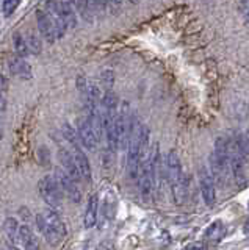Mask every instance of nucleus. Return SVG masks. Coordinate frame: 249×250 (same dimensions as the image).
<instances>
[{"mask_svg":"<svg viewBox=\"0 0 249 250\" xmlns=\"http://www.w3.org/2000/svg\"><path fill=\"white\" fill-rule=\"evenodd\" d=\"M57 178V182L61 188V191H63V194H66V197L74 202V203H80L82 200V192L79 189V186H77L75 182H72L71 178L68 177L66 172L61 169V167H57L55 169V175H53Z\"/></svg>","mask_w":249,"mask_h":250,"instance_id":"obj_4","label":"nucleus"},{"mask_svg":"<svg viewBox=\"0 0 249 250\" xmlns=\"http://www.w3.org/2000/svg\"><path fill=\"white\" fill-rule=\"evenodd\" d=\"M24 250H40V241H38L36 236H33L27 244L24 246Z\"/></svg>","mask_w":249,"mask_h":250,"instance_id":"obj_24","label":"nucleus"},{"mask_svg":"<svg viewBox=\"0 0 249 250\" xmlns=\"http://www.w3.org/2000/svg\"><path fill=\"white\" fill-rule=\"evenodd\" d=\"M229 153V167L233 175V180L238 186H243L246 182V164H245V150L241 148L238 139L230 146L227 144Z\"/></svg>","mask_w":249,"mask_h":250,"instance_id":"obj_2","label":"nucleus"},{"mask_svg":"<svg viewBox=\"0 0 249 250\" xmlns=\"http://www.w3.org/2000/svg\"><path fill=\"white\" fill-rule=\"evenodd\" d=\"M38 189H40L43 200L49 207H52V209L61 207V203H63V191H61L57 178L53 175H44L40 180V183H38Z\"/></svg>","mask_w":249,"mask_h":250,"instance_id":"obj_3","label":"nucleus"},{"mask_svg":"<svg viewBox=\"0 0 249 250\" xmlns=\"http://www.w3.org/2000/svg\"><path fill=\"white\" fill-rule=\"evenodd\" d=\"M77 131H79V136H80V141L85 148H88V150L94 152L97 146H99V139L96 136L94 130H92L91 124L88 122L87 117H80L79 121H77Z\"/></svg>","mask_w":249,"mask_h":250,"instance_id":"obj_7","label":"nucleus"},{"mask_svg":"<svg viewBox=\"0 0 249 250\" xmlns=\"http://www.w3.org/2000/svg\"><path fill=\"white\" fill-rule=\"evenodd\" d=\"M171 192H173V199L176 205H183L186 199H188V188H186L185 180L171 186Z\"/></svg>","mask_w":249,"mask_h":250,"instance_id":"obj_16","label":"nucleus"},{"mask_svg":"<svg viewBox=\"0 0 249 250\" xmlns=\"http://www.w3.org/2000/svg\"><path fill=\"white\" fill-rule=\"evenodd\" d=\"M96 250H116V247L112 241H104L96 247Z\"/></svg>","mask_w":249,"mask_h":250,"instance_id":"obj_25","label":"nucleus"},{"mask_svg":"<svg viewBox=\"0 0 249 250\" xmlns=\"http://www.w3.org/2000/svg\"><path fill=\"white\" fill-rule=\"evenodd\" d=\"M199 185H201V192H202V199H204L207 207H213L215 200H216V192H215V182L212 175H210V170L207 167H201L199 169Z\"/></svg>","mask_w":249,"mask_h":250,"instance_id":"obj_6","label":"nucleus"},{"mask_svg":"<svg viewBox=\"0 0 249 250\" xmlns=\"http://www.w3.org/2000/svg\"><path fill=\"white\" fill-rule=\"evenodd\" d=\"M97 209H99V197L97 194L90 195L87 213H85V229H92L97 222Z\"/></svg>","mask_w":249,"mask_h":250,"instance_id":"obj_14","label":"nucleus"},{"mask_svg":"<svg viewBox=\"0 0 249 250\" xmlns=\"http://www.w3.org/2000/svg\"><path fill=\"white\" fill-rule=\"evenodd\" d=\"M240 13H241V16H243V19L249 23V0L240 3Z\"/></svg>","mask_w":249,"mask_h":250,"instance_id":"obj_23","label":"nucleus"},{"mask_svg":"<svg viewBox=\"0 0 249 250\" xmlns=\"http://www.w3.org/2000/svg\"><path fill=\"white\" fill-rule=\"evenodd\" d=\"M226 236V225L223 221H215L212 222V225H208V229L205 230V239L208 242H212V244H218V242H221Z\"/></svg>","mask_w":249,"mask_h":250,"instance_id":"obj_15","label":"nucleus"},{"mask_svg":"<svg viewBox=\"0 0 249 250\" xmlns=\"http://www.w3.org/2000/svg\"><path fill=\"white\" fill-rule=\"evenodd\" d=\"M36 225L49 246H58L66 236V225L55 209H44L38 214Z\"/></svg>","mask_w":249,"mask_h":250,"instance_id":"obj_1","label":"nucleus"},{"mask_svg":"<svg viewBox=\"0 0 249 250\" xmlns=\"http://www.w3.org/2000/svg\"><path fill=\"white\" fill-rule=\"evenodd\" d=\"M5 88H6V80H5V77L0 74V91H5Z\"/></svg>","mask_w":249,"mask_h":250,"instance_id":"obj_27","label":"nucleus"},{"mask_svg":"<svg viewBox=\"0 0 249 250\" xmlns=\"http://www.w3.org/2000/svg\"><path fill=\"white\" fill-rule=\"evenodd\" d=\"M19 229H21V225H19V222L14 217L5 219V222H3V233H5L6 241L10 242L11 247H18V244H19V242H18V239H19Z\"/></svg>","mask_w":249,"mask_h":250,"instance_id":"obj_13","label":"nucleus"},{"mask_svg":"<svg viewBox=\"0 0 249 250\" xmlns=\"http://www.w3.org/2000/svg\"><path fill=\"white\" fill-rule=\"evenodd\" d=\"M102 82H104V86L107 91H112L110 88L113 86V72L112 70H105V72L102 74Z\"/></svg>","mask_w":249,"mask_h":250,"instance_id":"obj_21","label":"nucleus"},{"mask_svg":"<svg viewBox=\"0 0 249 250\" xmlns=\"http://www.w3.org/2000/svg\"><path fill=\"white\" fill-rule=\"evenodd\" d=\"M165 170H166V178L169 185L173 186L179 182H182L183 178V172H182V163L181 158L176 150H169L166 155V163H165Z\"/></svg>","mask_w":249,"mask_h":250,"instance_id":"obj_5","label":"nucleus"},{"mask_svg":"<svg viewBox=\"0 0 249 250\" xmlns=\"http://www.w3.org/2000/svg\"><path fill=\"white\" fill-rule=\"evenodd\" d=\"M58 158H60V161H61V169H63L66 174H68V177L72 180V182H79V180H82V177H80V172H79V169H77V164H75V161H74V156H72V153L69 152V150H66V148H60V152H58Z\"/></svg>","mask_w":249,"mask_h":250,"instance_id":"obj_10","label":"nucleus"},{"mask_svg":"<svg viewBox=\"0 0 249 250\" xmlns=\"http://www.w3.org/2000/svg\"><path fill=\"white\" fill-rule=\"evenodd\" d=\"M183 250H207L205 244L201 241H194V242H190V244H186L183 247Z\"/></svg>","mask_w":249,"mask_h":250,"instance_id":"obj_22","label":"nucleus"},{"mask_svg":"<svg viewBox=\"0 0 249 250\" xmlns=\"http://www.w3.org/2000/svg\"><path fill=\"white\" fill-rule=\"evenodd\" d=\"M25 41H27V45H28V52H30V53H32V55H38V53H41V49H43V45H41V39L38 38L36 35L30 33V35L25 38Z\"/></svg>","mask_w":249,"mask_h":250,"instance_id":"obj_18","label":"nucleus"},{"mask_svg":"<svg viewBox=\"0 0 249 250\" xmlns=\"http://www.w3.org/2000/svg\"><path fill=\"white\" fill-rule=\"evenodd\" d=\"M45 8H50L57 13V16L61 19V22L65 23L66 28H75L77 25V18H75V11L72 10L71 3L66 2H49L45 3Z\"/></svg>","mask_w":249,"mask_h":250,"instance_id":"obj_8","label":"nucleus"},{"mask_svg":"<svg viewBox=\"0 0 249 250\" xmlns=\"http://www.w3.org/2000/svg\"><path fill=\"white\" fill-rule=\"evenodd\" d=\"M5 108H6V100H5V96H3V92L0 91V111H3Z\"/></svg>","mask_w":249,"mask_h":250,"instance_id":"obj_26","label":"nucleus"},{"mask_svg":"<svg viewBox=\"0 0 249 250\" xmlns=\"http://www.w3.org/2000/svg\"><path fill=\"white\" fill-rule=\"evenodd\" d=\"M13 45H14V52H16V57H19V58H25L27 55L30 53L25 38L22 36L21 33H14L13 35Z\"/></svg>","mask_w":249,"mask_h":250,"instance_id":"obj_17","label":"nucleus"},{"mask_svg":"<svg viewBox=\"0 0 249 250\" xmlns=\"http://www.w3.org/2000/svg\"><path fill=\"white\" fill-rule=\"evenodd\" d=\"M245 139H246V147H248V152H249V133L245 136Z\"/></svg>","mask_w":249,"mask_h":250,"instance_id":"obj_29","label":"nucleus"},{"mask_svg":"<svg viewBox=\"0 0 249 250\" xmlns=\"http://www.w3.org/2000/svg\"><path fill=\"white\" fill-rule=\"evenodd\" d=\"M19 6V2L18 0H6V2H3L2 3V13H3V16H11L14 11H16V8Z\"/></svg>","mask_w":249,"mask_h":250,"instance_id":"obj_20","label":"nucleus"},{"mask_svg":"<svg viewBox=\"0 0 249 250\" xmlns=\"http://www.w3.org/2000/svg\"><path fill=\"white\" fill-rule=\"evenodd\" d=\"M72 156L74 161L77 164V169L80 172V177L85 180V182H91V164L87 158V155L83 153V150L79 147V144L72 146Z\"/></svg>","mask_w":249,"mask_h":250,"instance_id":"obj_11","label":"nucleus"},{"mask_svg":"<svg viewBox=\"0 0 249 250\" xmlns=\"http://www.w3.org/2000/svg\"><path fill=\"white\" fill-rule=\"evenodd\" d=\"M36 21H38V28H40L41 35L45 41L47 42L55 41L57 33H55V27H53V22L50 19V16L44 10H38L36 11Z\"/></svg>","mask_w":249,"mask_h":250,"instance_id":"obj_9","label":"nucleus"},{"mask_svg":"<svg viewBox=\"0 0 249 250\" xmlns=\"http://www.w3.org/2000/svg\"><path fill=\"white\" fill-rule=\"evenodd\" d=\"M245 231L249 234V219H248V221H246V224H245Z\"/></svg>","mask_w":249,"mask_h":250,"instance_id":"obj_28","label":"nucleus"},{"mask_svg":"<svg viewBox=\"0 0 249 250\" xmlns=\"http://www.w3.org/2000/svg\"><path fill=\"white\" fill-rule=\"evenodd\" d=\"M33 236H35V234H33L32 229H30L28 225H21V229H19V239H18L19 244L25 246L27 242L32 239Z\"/></svg>","mask_w":249,"mask_h":250,"instance_id":"obj_19","label":"nucleus"},{"mask_svg":"<svg viewBox=\"0 0 249 250\" xmlns=\"http://www.w3.org/2000/svg\"><path fill=\"white\" fill-rule=\"evenodd\" d=\"M8 67H10V72L14 77H19L22 80H28L32 78V67H30L28 62H25L24 58H19V57H11L8 61Z\"/></svg>","mask_w":249,"mask_h":250,"instance_id":"obj_12","label":"nucleus"}]
</instances>
